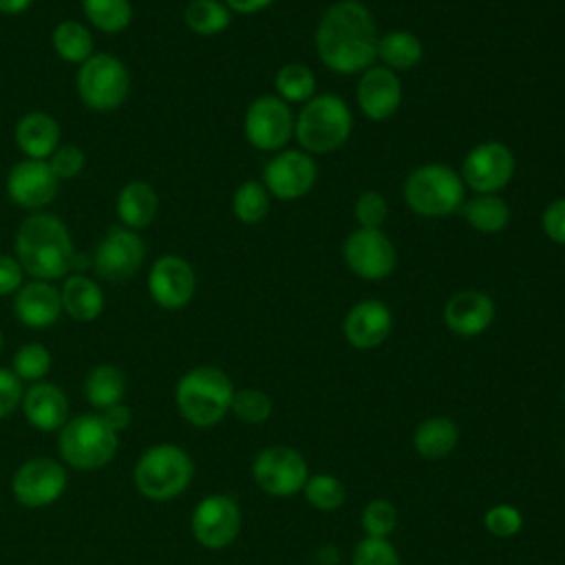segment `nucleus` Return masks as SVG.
Listing matches in <instances>:
<instances>
[{
  "mask_svg": "<svg viewBox=\"0 0 565 565\" xmlns=\"http://www.w3.org/2000/svg\"><path fill=\"white\" fill-rule=\"evenodd\" d=\"M377 26L360 0H338L316 26V53L320 62L340 75H355L377 60Z\"/></svg>",
  "mask_w": 565,
  "mask_h": 565,
  "instance_id": "1",
  "label": "nucleus"
},
{
  "mask_svg": "<svg viewBox=\"0 0 565 565\" xmlns=\"http://www.w3.org/2000/svg\"><path fill=\"white\" fill-rule=\"evenodd\" d=\"M13 256L33 280H64L73 271L75 247L64 221L51 212H31L18 227Z\"/></svg>",
  "mask_w": 565,
  "mask_h": 565,
  "instance_id": "2",
  "label": "nucleus"
},
{
  "mask_svg": "<svg viewBox=\"0 0 565 565\" xmlns=\"http://www.w3.org/2000/svg\"><path fill=\"white\" fill-rule=\"evenodd\" d=\"M234 397L232 380L218 366H194L183 373L174 388V402L181 417L196 426L210 428L218 424L230 411Z\"/></svg>",
  "mask_w": 565,
  "mask_h": 565,
  "instance_id": "3",
  "label": "nucleus"
},
{
  "mask_svg": "<svg viewBox=\"0 0 565 565\" xmlns=\"http://www.w3.org/2000/svg\"><path fill=\"white\" fill-rule=\"evenodd\" d=\"M353 130V115L335 93L313 95L294 121V137L309 154H329L342 148Z\"/></svg>",
  "mask_w": 565,
  "mask_h": 565,
  "instance_id": "4",
  "label": "nucleus"
},
{
  "mask_svg": "<svg viewBox=\"0 0 565 565\" xmlns=\"http://www.w3.org/2000/svg\"><path fill=\"white\" fill-rule=\"evenodd\" d=\"M404 203L419 216L441 218L459 212L466 201V185L459 172L450 166L430 161L415 168L402 188Z\"/></svg>",
  "mask_w": 565,
  "mask_h": 565,
  "instance_id": "5",
  "label": "nucleus"
},
{
  "mask_svg": "<svg viewBox=\"0 0 565 565\" xmlns=\"http://www.w3.org/2000/svg\"><path fill=\"white\" fill-rule=\"evenodd\" d=\"M119 448V433L102 413L71 417L57 437L60 457L75 470H97L110 463Z\"/></svg>",
  "mask_w": 565,
  "mask_h": 565,
  "instance_id": "6",
  "label": "nucleus"
},
{
  "mask_svg": "<svg viewBox=\"0 0 565 565\" xmlns=\"http://www.w3.org/2000/svg\"><path fill=\"white\" fill-rule=\"evenodd\" d=\"M194 463L190 455L174 444H157L139 455L132 481L141 497L150 501L177 499L192 481Z\"/></svg>",
  "mask_w": 565,
  "mask_h": 565,
  "instance_id": "7",
  "label": "nucleus"
},
{
  "mask_svg": "<svg viewBox=\"0 0 565 565\" xmlns=\"http://www.w3.org/2000/svg\"><path fill=\"white\" fill-rule=\"evenodd\" d=\"M77 95L90 110L119 108L130 90V73L126 64L110 53H93L77 71Z\"/></svg>",
  "mask_w": 565,
  "mask_h": 565,
  "instance_id": "8",
  "label": "nucleus"
},
{
  "mask_svg": "<svg viewBox=\"0 0 565 565\" xmlns=\"http://www.w3.org/2000/svg\"><path fill=\"white\" fill-rule=\"evenodd\" d=\"M294 121L296 115L287 102L278 95H260L245 110V139L260 152H280L294 137Z\"/></svg>",
  "mask_w": 565,
  "mask_h": 565,
  "instance_id": "9",
  "label": "nucleus"
},
{
  "mask_svg": "<svg viewBox=\"0 0 565 565\" xmlns=\"http://www.w3.org/2000/svg\"><path fill=\"white\" fill-rule=\"evenodd\" d=\"M516 159L510 146L501 141H481L468 150L461 161L463 185L477 194H497L514 177Z\"/></svg>",
  "mask_w": 565,
  "mask_h": 565,
  "instance_id": "10",
  "label": "nucleus"
},
{
  "mask_svg": "<svg viewBox=\"0 0 565 565\" xmlns=\"http://www.w3.org/2000/svg\"><path fill=\"white\" fill-rule=\"evenodd\" d=\"M146 258V245L137 232L115 225L97 243L90 265L102 280L124 282L130 280Z\"/></svg>",
  "mask_w": 565,
  "mask_h": 565,
  "instance_id": "11",
  "label": "nucleus"
},
{
  "mask_svg": "<svg viewBox=\"0 0 565 565\" xmlns=\"http://www.w3.org/2000/svg\"><path fill=\"white\" fill-rule=\"evenodd\" d=\"M66 483V468L57 459L31 457L13 472L11 492L24 508H44L64 494Z\"/></svg>",
  "mask_w": 565,
  "mask_h": 565,
  "instance_id": "12",
  "label": "nucleus"
},
{
  "mask_svg": "<svg viewBox=\"0 0 565 565\" xmlns=\"http://www.w3.org/2000/svg\"><path fill=\"white\" fill-rule=\"evenodd\" d=\"M342 258L362 280H384L397 265L393 241L382 230L369 227H358L344 238Z\"/></svg>",
  "mask_w": 565,
  "mask_h": 565,
  "instance_id": "13",
  "label": "nucleus"
},
{
  "mask_svg": "<svg viewBox=\"0 0 565 565\" xmlns=\"http://www.w3.org/2000/svg\"><path fill=\"white\" fill-rule=\"evenodd\" d=\"M318 179L316 161L305 150H280L265 163L263 185L278 201H296L311 192Z\"/></svg>",
  "mask_w": 565,
  "mask_h": 565,
  "instance_id": "14",
  "label": "nucleus"
},
{
  "mask_svg": "<svg viewBox=\"0 0 565 565\" xmlns=\"http://www.w3.org/2000/svg\"><path fill=\"white\" fill-rule=\"evenodd\" d=\"M254 481L274 497H289L302 490L309 479L307 461L289 446H271L256 455L252 463Z\"/></svg>",
  "mask_w": 565,
  "mask_h": 565,
  "instance_id": "15",
  "label": "nucleus"
},
{
  "mask_svg": "<svg viewBox=\"0 0 565 565\" xmlns=\"http://www.w3.org/2000/svg\"><path fill=\"white\" fill-rule=\"evenodd\" d=\"M190 527L194 539L207 550L227 547L241 530V510L227 494L201 499L192 512Z\"/></svg>",
  "mask_w": 565,
  "mask_h": 565,
  "instance_id": "16",
  "label": "nucleus"
},
{
  "mask_svg": "<svg viewBox=\"0 0 565 565\" xmlns=\"http://www.w3.org/2000/svg\"><path fill=\"white\" fill-rule=\"evenodd\" d=\"M196 291L194 267L177 254L159 256L148 274V294L161 309L177 311L185 307Z\"/></svg>",
  "mask_w": 565,
  "mask_h": 565,
  "instance_id": "17",
  "label": "nucleus"
},
{
  "mask_svg": "<svg viewBox=\"0 0 565 565\" xmlns=\"http://www.w3.org/2000/svg\"><path fill=\"white\" fill-rule=\"evenodd\" d=\"M60 179L46 161L22 159L7 174L9 199L29 212H42L57 196Z\"/></svg>",
  "mask_w": 565,
  "mask_h": 565,
  "instance_id": "18",
  "label": "nucleus"
},
{
  "mask_svg": "<svg viewBox=\"0 0 565 565\" xmlns=\"http://www.w3.org/2000/svg\"><path fill=\"white\" fill-rule=\"evenodd\" d=\"M355 99L362 115L371 121L391 119L402 104V82L386 66H369L355 84Z\"/></svg>",
  "mask_w": 565,
  "mask_h": 565,
  "instance_id": "19",
  "label": "nucleus"
},
{
  "mask_svg": "<svg viewBox=\"0 0 565 565\" xmlns=\"http://www.w3.org/2000/svg\"><path fill=\"white\" fill-rule=\"evenodd\" d=\"M492 320L494 302L486 291L479 289H461L452 294L444 305L446 327L461 338H475L483 333Z\"/></svg>",
  "mask_w": 565,
  "mask_h": 565,
  "instance_id": "20",
  "label": "nucleus"
},
{
  "mask_svg": "<svg viewBox=\"0 0 565 565\" xmlns=\"http://www.w3.org/2000/svg\"><path fill=\"white\" fill-rule=\"evenodd\" d=\"M393 327L391 309L375 298H366L355 302L342 322L344 338L355 349H375L380 347Z\"/></svg>",
  "mask_w": 565,
  "mask_h": 565,
  "instance_id": "21",
  "label": "nucleus"
},
{
  "mask_svg": "<svg viewBox=\"0 0 565 565\" xmlns=\"http://www.w3.org/2000/svg\"><path fill=\"white\" fill-rule=\"evenodd\" d=\"M13 311L29 329H46L62 316L60 289L49 280H31L15 291Z\"/></svg>",
  "mask_w": 565,
  "mask_h": 565,
  "instance_id": "22",
  "label": "nucleus"
},
{
  "mask_svg": "<svg viewBox=\"0 0 565 565\" xmlns=\"http://www.w3.org/2000/svg\"><path fill=\"white\" fill-rule=\"evenodd\" d=\"M26 422L42 433L60 430L68 422V397L53 382H33L22 395Z\"/></svg>",
  "mask_w": 565,
  "mask_h": 565,
  "instance_id": "23",
  "label": "nucleus"
},
{
  "mask_svg": "<svg viewBox=\"0 0 565 565\" xmlns=\"http://www.w3.org/2000/svg\"><path fill=\"white\" fill-rule=\"evenodd\" d=\"M13 139L24 159L46 161L60 146V124L44 110H31L18 119Z\"/></svg>",
  "mask_w": 565,
  "mask_h": 565,
  "instance_id": "24",
  "label": "nucleus"
},
{
  "mask_svg": "<svg viewBox=\"0 0 565 565\" xmlns=\"http://www.w3.org/2000/svg\"><path fill=\"white\" fill-rule=\"evenodd\" d=\"M115 210L124 227L139 232L154 221L159 212V194L148 181H141V179L128 181L117 194Z\"/></svg>",
  "mask_w": 565,
  "mask_h": 565,
  "instance_id": "25",
  "label": "nucleus"
},
{
  "mask_svg": "<svg viewBox=\"0 0 565 565\" xmlns=\"http://www.w3.org/2000/svg\"><path fill=\"white\" fill-rule=\"evenodd\" d=\"M62 311L77 322H93L104 311V291L97 280L86 274L71 271L60 289Z\"/></svg>",
  "mask_w": 565,
  "mask_h": 565,
  "instance_id": "26",
  "label": "nucleus"
},
{
  "mask_svg": "<svg viewBox=\"0 0 565 565\" xmlns=\"http://www.w3.org/2000/svg\"><path fill=\"white\" fill-rule=\"evenodd\" d=\"M463 221L481 234H499L510 223V205L499 194H475L459 207Z\"/></svg>",
  "mask_w": 565,
  "mask_h": 565,
  "instance_id": "27",
  "label": "nucleus"
},
{
  "mask_svg": "<svg viewBox=\"0 0 565 565\" xmlns=\"http://www.w3.org/2000/svg\"><path fill=\"white\" fill-rule=\"evenodd\" d=\"M126 375L115 364H97L84 380V397L97 411H106L119 404L126 395Z\"/></svg>",
  "mask_w": 565,
  "mask_h": 565,
  "instance_id": "28",
  "label": "nucleus"
},
{
  "mask_svg": "<svg viewBox=\"0 0 565 565\" xmlns=\"http://www.w3.org/2000/svg\"><path fill=\"white\" fill-rule=\"evenodd\" d=\"M424 57L422 40L411 31H388L377 40V60L391 71H408Z\"/></svg>",
  "mask_w": 565,
  "mask_h": 565,
  "instance_id": "29",
  "label": "nucleus"
},
{
  "mask_svg": "<svg viewBox=\"0 0 565 565\" xmlns=\"http://www.w3.org/2000/svg\"><path fill=\"white\" fill-rule=\"evenodd\" d=\"M459 439V430L452 419L448 417H428L415 430V448L426 459H441L446 457Z\"/></svg>",
  "mask_w": 565,
  "mask_h": 565,
  "instance_id": "30",
  "label": "nucleus"
},
{
  "mask_svg": "<svg viewBox=\"0 0 565 565\" xmlns=\"http://www.w3.org/2000/svg\"><path fill=\"white\" fill-rule=\"evenodd\" d=\"M55 53L71 64H82L93 55V33L84 22L62 20L51 35Z\"/></svg>",
  "mask_w": 565,
  "mask_h": 565,
  "instance_id": "31",
  "label": "nucleus"
},
{
  "mask_svg": "<svg viewBox=\"0 0 565 565\" xmlns=\"http://www.w3.org/2000/svg\"><path fill=\"white\" fill-rule=\"evenodd\" d=\"M185 26L196 35H218L232 22V11L223 0H190L183 11Z\"/></svg>",
  "mask_w": 565,
  "mask_h": 565,
  "instance_id": "32",
  "label": "nucleus"
},
{
  "mask_svg": "<svg viewBox=\"0 0 565 565\" xmlns=\"http://www.w3.org/2000/svg\"><path fill=\"white\" fill-rule=\"evenodd\" d=\"M276 95L287 104H305L316 95V75L307 64L289 62L276 71Z\"/></svg>",
  "mask_w": 565,
  "mask_h": 565,
  "instance_id": "33",
  "label": "nucleus"
},
{
  "mask_svg": "<svg viewBox=\"0 0 565 565\" xmlns=\"http://www.w3.org/2000/svg\"><path fill=\"white\" fill-rule=\"evenodd\" d=\"M271 194L263 185V181L247 179L243 181L232 196V212L243 225H256L269 214Z\"/></svg>",
  "mask_w": 565,
  "mask_h": 565,
  "instance_id": "34",
  "label": "nucleus"
},
{
  "mask_svg": "<svg viewBox=\"0 0 565 565\" xmlns=\"http://www.w3.org/2000/svg\"><path fill=\"white\" fill-rule=\"evenodd\" d=\"M82 11L90 26L104 33H121L130 26V0H82Z\"/></svg>",
  "mask_w": 565,
  "mask_h": 565,
  "instance_id": "35",
  "label": "nucleus"
},
{
  "mask_svg": "<svg viewBox=\"0 0 565 565\" xmlns=\"http://www.w3.org/2000/svg\"><path fill=\"white\" fill-rule=\"evenodd\" d=\"M51 366V351L40 342L22 344L11 360V371L24 382H42L49 375Z\"/></svg>",
  "mask_w": 565,
  "mask_h": 565,
  "instance_id": "36",
  "label": "nucleus"
},
{
  "mask_svg": "<svg viewBox=\"0 0 565 565\" xmlns=\"http://www.w3.org/2000/svg\"><path fill=\"white\" fill-rule=\"evenodd\" d=\"M307 501L318 510H338L344 503V486L331 475H313L302 486Z\"/></svg>",
  "mask_w": 565,
  "mask_h": 565,
  "instance_id": "37",
  "label": "nucleus"
},
{
  "mask_svg": "<svg viewBox=\"0 0 565 565\" xmlns=\"http://www.w3.org/2000/svg\"><path fill=\"white\" fill-rule=\"evenodd\" d=\"M230 411L245 424H263L271 415V399L258 388L234 391Z\"/></svg>",
  "mask_w": 565,
  "mask_h": 565,
  "instance_id": "38",
  "label": "nucleus"
},
{
  "mask_svg": "<svg viewBox=\"0 0 565 565\" xmlns=\"http://www.w3.org/2000/svg\"><path fill=\"white\" fill-rule=\"evenodd\" d=\"M353 216L358 221L360 227H369V230H382L386 216H388V203L386 196L375 192V190H366L355 199L353 205Z\"/></svg>",
  "mask_w": 565,
  "mask_h": 565,
  "instance_id": "39",
  "label": "nucleus"
},
{
  "mask_svg": "<svg viewBox=\"0 0 565 565\" xmlns=\"http://www.w3.org/2000/svg\"><path fill=\"white\" fill-rule=\"evenodd\" d=\"M362 525L369 532V536L386 539L395 530V525H397V510H395V505L384 501V499L371 501L364 508V512H362Z\"/></svg>",
  "mask_w": 565,
  "mask_h": 565,
  "instance_id": "40",
  "label": "nucleus"
},
{
  "mask_svg": "<svg viewBox=\"0 0 565 565\" xmlns=\"http://www.w3.org/2000/svg\"><path fill=\"white\" fill-rule=\"evenodd\" d=\"M353 565H399V556L386 539L369 536L358 543L353 552Z\"/></svg>",
  "mask_w": 565,
  "mask_h": 565,
  "instance_id": "41",
  "label": "nucleus"
},
{
  "mask_svg": "<svg viewBox=\"0 0 565 565\" xmlns=\"http://www.w3.org/2000/svg\"><path fill=\"white\" fill-rule=\"evenodd\" d=\"M51 172L62 181V179H73L77 177L84 166H86V154L79 146L75 143H64V146H57L55 152L46 159Z\"/></svg>",
  "mask_w": 565,
  "mask_h": 565,
  "instance_id": "42",
  "label": "nucleus"
},
{
  "mask_svg": "<svg viewBox=\"0 0 565 565\" xmlns=\"http://www.w3.org/2000/svg\"><path fill=\"white\" fill-rule=\"evenodd\" d=\"M486 530L494 536H512L521 530V512L514 508V505H508V503H501V505H494L486 512Z\"/></svg>",
  "mask_w": 565,
  "mask_h": 565,
  "instance_id": "43",
  "label": "nucleus"
},
{
  "mask_svg": "<svg viewBox=\"0 0 565 565\" xmlns=\"http://www.w3.org/2000/svg\"><path fill=\"white\" fill-rule=\"evenodd\" d=\"M22 380L11 371L0 366V419L9 417L22 404Z\"/></svg>",
  "mask_w": 565,
  "mask_h": 565,
  "instance_id": "44",
  "label": "nucleus"
},
{
  "mask_svg": "<svg viewBox=\"0 0 565 565\" xmlns=\"http://www.w3.org/2000/svg\"><path fill=\"white\" fill-rule=\"evenodd\" d=\"M541 227L552 243L565 245V196L554 199L545 205L541 214Z\"/></svg>",
  "mask_w": 565,
  "mask_h": 565,
  "instance_id": "45",
  "label": "nucleus"
},
{
  "mask_svg": "<svg viewBox=\"0 0 565 565\" xmlns=\"http://www.w3.org/2000/svg\"><path fill=\"white\" fill-rule=\"evenodd\" d=\"M24 269L11 254H0V296H11L22 287Z\"/></svg>",
  "mask_w": 565,
  "mask_h": 565,
  "instance_id": "46",
  "label": "nucleus"
},
{
  "mask_svg": "<svg viewBox=\"0 0 565 565\" xmlns=\"http://www.w3.org/2000/svg\"><path fill=\"white\" fill-rule=\"evenodd\" d=\"M102 415H104V419H106L117 433L126 430V428L130 426V422H132V413H130V408H128L124 402H119V404H115V406L102 411Z\"/></svg>",
  "mask_w": 565,
  "mask_h": 565,
  "instance_id": "47",
  "label": "nucleus"
},
{
  "mask_svg": "<svg viewBox=\"0 0 565 565\" xmlns=\"http://www.w3.org/2000/svg\"><path fill=\"white\" fill-rule=\"evenodd\" d=\"M225 7L234 13H241V15H252V13H258L263 9H267L274 0H223Z\"/></svg>",
  "mask_w": 565,
  "mask_h": 565,
  "instance_id": "48",
  "label": "nucleus"
},
{
  "mask_svg": "<svg viewBox=\"0 0 565 565\" xmlns=\"http://www.w3.org/2000/svg\"><path fill=\"white\" fill-rule=\"evenodd\" d=\"M31 4L33 0H0V13L18 15V13H24Z\"/></svg>",
  "mask_w": 565,
  "mask_h": 565,
  "instance_id": "49",
  "label": "nucleus"
},
{
  "mask_svg": "<svg viewBox=\"0 0 565 565\" xmlns=\"http://www.w3.org/2000/svg\"><path fill=\"white\" fill-rule=\"evenodd\" d=\"M0 349H2V331H0Z\"/></svg>",
  "mask_w": 565,
  "mask_h": 565,
  "instance_id": "50",
  "label": "nucleus"
}]
</instances>
